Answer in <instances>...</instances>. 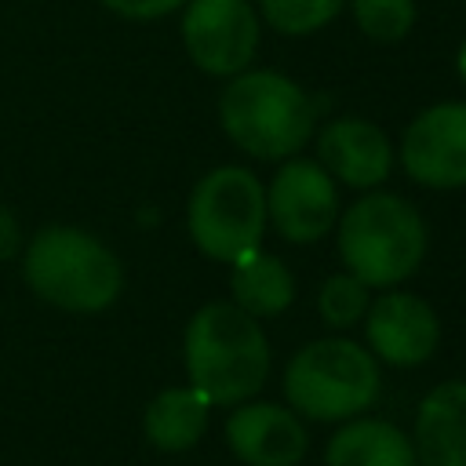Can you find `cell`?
I'll return each instance as SVG.
<instances>
[{"instance_id": "5", "label": "cell", "mask_w": 466, "mask_h": 466, "mask_svg": "<svg viewBox=\"0 0 466 466\" xmlns=\"http://www.w3.org/2000/svg\"><path fill=\"white\" fill-rule=\"evenodd\" d=\"M382 390L379 360L353 339L306 342L284 368V397L295 415L313 422H346L375 404Z\"/></svg>"}, {"instance_id": "18", "label": "cell", "mask_w": 466, "mask_h": 466, "mask_svg": "<svg viewBox=\"0 0 466 466\" xmlns=\"http://www.w3.org/2000/svg\"><path fill=\"white\" fill-rule=\"evenodd\" d=\"M371 302V288L353 273H331L317 291V313L328 328H353Z\"/></svg>"}, {"instance_id": "15", "label": "cell", "mask_w": 466, "mask_h": 466, "mask_svg": "<svg viewBox=\"0 0 466 466\" xmlns=\"http://www.w3.org/2000/svg\"><path fill=\"white\" fill-rule=\"evenodd\" d=\"M208 400L193 390V386H167L160 390L142 415V430L146 441L157 451H189L204 430H208Z\"/></svg>"}, {"instance_id": "17", "label": "cell", "mask_w": 466, "mask_h": 466, "mask_svg": "<svg viewBox=\"0 0 466 466\" xmlns=\"http://www.w3.org/2000/svg\"><path fill=\"white\" fill-rule=\"evenodd\" d=\"M357 29L375 44H397L415 25V0H350Z\"/></svg>"}, {"instance_id": "13", "label": "cell", "mask_w": 466, "mask_h": 466, "mask_svg": "<svg viewBox=\"0 0 466 466\" xmlns=\"http://www.w3.org/2000/svg\"><path fill=\"white\" fill-rule=\"evenodd\" d=\"M411 448L419 466H466V382L433 386L415 408Z\"/></svg>"}, {"instance_id": "11", "label": "cell", "mask_w": 466, "mask_h": 466, "mask_svg": "<svg viewBox=\"0 0 466 466\" xmlns=\"http://www.w3.org/2000/svg\"><path fill=\"white\" fill-rule=\"evenodd\" d=\"M226 444L248 466H299L309 448L302 419L269 400H240L226 415Z\"/></svg>"}, {"instance_id": "3", "label": "cell", "mask_w": 466, "mask_h": 466, "mask_svg": "<svg viewBox=\"0 0 466 466\" xmlns=\"http://www.w3.org/2000/svg\"><path fill=\"white\" fill-rule=\"evenodd\" d=\"M22 277L36 299L66 313H102L124 291L120 258L87 229L44 226L33 233Z\"/></svg>"}, {"instance_id": "4", "label": "cell", "mask_w": 466, "mask_h": 466, "mask_svg": "<svg viewBox=\"0 0 466 466\" xmlns=\"http://www.w3.org/2000/svg\"><path fill=\"white\" fill-rule=\"evenodd\" d=\"M339 258L346 273L368 288H397L426 255V226L419 211L382 189H364L346 211H339Z\"/></svg>"}, {"instance_id": "10", "label": "cell", "mask_w": 466, "mask_h": 466, "mask_svg": "<svg viewBox=\"0 0 466 466\" xmlns=\"http://www.w3.org/2000/svg\"><path fill=\"white\" fill-rule=\"evenodd\" d=\"M364 335L375 360L390 368H419L441 342V320L422 295L393 291L371 299L364 309Z\"/></svg>"}, {"instance_id": "1", "label": "cell", "mask_w": 466, "mask_h": 466, "mask_svg": "<svg viewBox=\"0 0 466 466\" xmlns=\"http://www.w3.org/2000/svg\"><path fill=\"white\" fill-rule=\"evenodd\" d=\"M182 357L189 386L218 408L251 400L269 375V342L262 324L237 302L200 306L186 324Z\"/></svg>"}, {"instance_id": "12", "label": "cell", "mask_w": 466, "mask_h": 466, "mask_svg": "<svg viewBox=\"0 0 466 466\" xmlns=\"http://www.w3.org/2000/svg\"><path fill=\"white\" fill-rule=\"evenodd\" d=\"M317 164L353 189H375L393 171V146L379 124L364 116L328 120L317 135Z\"/></svg>"}, {"instance_id": "16", "label": "cell", "mask_w": 466, "mask_h": 466, "mask_svg": "<svg viewBox=\"0 0 466 466\" xmlns=\"http://www.w3.org/2000/svg\"><path fill=\"white\" fill-rule=\"evenodd\" d=\"M229 291H233V302L244 313H251V317H277L295 299V277H291V269L277 255L255 248V251H248L244 258L233 262Z\"/></svg>"}, {"instance_id": "20", "label": "cell", "mask_w": 466, "mask_h": 466, "mask_svg": "<svg viewBox=\"0 0 466 466\" xmlns=\"http://www.w3.org/2000/svg\"><path fill=\"white\" fill-rule=\"evenodd\" d=\"M186 0H102V7H109L113 15L120 18H131V22H153V18H164L171 11H178Z\"/></svg>"}, {"instance_id": "9", "label": "cell", "mask_w": 466, "mask_h": 466, "mask_svg": "<svg viewBox=\"0 0 466 466\" xmlns=\"http://www.w3.org/2000/svg\"><path fill=\"white\" fill-rule=\"evenodd\" d=\"M400 167L430 189L466 186V102L422 109L400 135Z\"/></svg>"}, {"instance_id": "8", "label": "cell", "mask_w": 466, "mask_h": 466, "mask_svg": "<svg viewBox=\"0 0 466 466\" xmlns=\"http://www.w3.org/2000/svg\"><path fill=\"white\" fill-rule=\"evenodd\" d=\"M335 178L317 160L288 157L266 186V222H273V229L291 244H313L335 226Z\"/></svg>"}, {"instance_id": "21", "label": "cell", "mask_w": 466, "mask_h": 466, "mask_svg": "<svg viewBox=\"0 0 466 466\" xmlns=\"http://www.w3.org/2000/svg\"><path fill=\"white\" fill-rule=\"evenodd\" d=\"M459 73H462V80H466V44H462V51H459Z\"/></svg>"}, {"instance_id": "7", "label": "cell", "mask_w": 466, "mask_h": 466, "mask_svg": "<svg viewBox=\"0 0 466 466\" xmlns=\"http://www.w3.org/2000/svg\"><path fill=\"white\" fill-rule=\"evenodd\" d=\"M182 44L200 73L237 76L258 47V15L248 0H186Z\"/></svg>"}, {"instance_id": "6", "label": "cell", "mask_w": 466, "mask_h": 466, "mask_svg": "<svg viewBox=\"0 0 466 466\" xmlns=\"http://www.w3.org/2000/svg\"><path fill=\"white\" fill-rule=\"evenodd\" d=\"M186 226L200 255L233 266L258 248L266 233V189L255 171L226 164L211 167L189 193Z\"/></svg>"}, {"instance_id": "19", "label": "cell", "mask_w": 466, "mask_h": 466, "mask_svg": "<svg viewBox=\"0 0 466 466\" xmlns=\"http://www.w3.org/2000/svg\"><path fill=\"white\" fill-rule=\"evenodd\" d=\"M262 18L284 36H306L342 15L346 0H258Z\"/></svg>"}, {"instance_id": "2", "label": "cell", "mask_w": 466, "mask_h": 466, "mask_svg": "<svg viewBox=\"0 0 466 466\" xmlns=\"http://www.w3.org/2000/svg\"><path fill=\"white\" fill-rule=\"evenodd\" d=\"M218 120L226 138L248 157L288 160L309 142L317 102L284 73L244 69L222 87Z\"/></svg>"}, {"instance_id": "14", "label": "cell", "mask_w": 466, "mask_h": 466, "mask_svg": "<svg viewBox=\"0 0 466 466\" xmlns=\"http://www.w3.org/2000/svg\"><path fill=\"white\" fill-rule=\"evenodd\" d=\"M324 466H419V459L400 426L353 415L331 433Z\"/></svg>"}]
</instances>
